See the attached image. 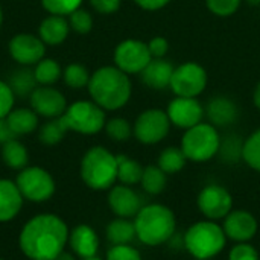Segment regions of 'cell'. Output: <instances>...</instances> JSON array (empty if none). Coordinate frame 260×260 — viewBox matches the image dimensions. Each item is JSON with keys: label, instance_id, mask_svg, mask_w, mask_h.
<instances>
[{"label": "cell", "instance_id": "2", "mask_svg": "<svg viewBox=\"0 0 260 260\" xmlns=\"http://www.w3.org/2000/svg\"><path fill=\"white\" fill-rule=\"evenodd\" d=\"M87 88L91 101L105 111L120 110L128 104L133 93L129 75L116 66H105L98 69L90 76Z\"/></svg>", "mask_w": 260, "mask_h": 260}, {"label": "cell", "instance_id": "26", "mask_svg": "<svg viewBox=\"0 0 260 260\" xmlns=\"http://www.w3.org/2000/svg\"><path fill=\"white\" fill-rule=\"evenodd\" d=\"M186 163H187V158L184 152L181 151V148H175V146H169L163 149L157 160V166L168 175L178 174L180 171L184 169Z\"/></svg>", "mask_w": 260, "mask_h": 260}, {"label": "cell", "instance_id": "28", "mask_svg": "<svg viewBox=\"0 0 260 260\" xmlns=\"http://www.w3.org/2000/svg\"><path fill=\"white\" fill-rule=\"evenodd\" d=\"M2 157L6 166L12 169H24L29 160L26 148L17 139H12L2 146Z\"/></svg>", "mask_w": 260, "mask_h": 260}, {"label": "cell", "instance_id": "30", "mask_svg": "<svg viewBox=\"0 0 260 260\" xmlns=\"http://www.w3.org/2000/svg\"><path fill=\"white\" fill-rule=\"evenodd\" d=\"M34 75L40 85H52L62 76V70L55 59L43 58L40 62L35 64Z\"/></svg>", "mask_w": 260, "mask_h": 260}, {"label": "cell", "instance_id": "8", "mask_svg": "<svg viewBox=\"0 0 260 260\" xmlns=\"http://www.w3.org/2000/svg\"><path fill=\"white\" fill-rule=\"evenodd\" d=\"M207 72L203 66L187 61L175 67L169 88L180 98H198L207 87Z\"/></svg>", "mask_w": 260, "mask_h": 260}, {"label": "cell", "instance_id": "12", "mask_svg": "<svg viewBox=\"0 0 260 260\" xmlns=\"http://www.w3.org/2000/svg\"><path fill=\"white\" fill-rule=\"evenodd\" d=\"M197 206L206 219L219 221L233 210V197L224 186L209 184L198 193Z\"/></svg>", "mask_w": 260, "mask_h": 260}, {"label": "cell", "instance_id": "39", "mask_svg": "<svg viewBox=\"0 0 260 260\" xmlns=\"http://www.w3.org/2000/svg\"><path fill=\"white\" fill-rule=\"evenodd\" d=\"M107 260H143L139 250L131 247L129 244L126 245H113L108 253Z\"/></svg>", "mask_w": 260, "mask_h": 260}, {"label": "cell", "instance_id": "32", "mask_svg": "<svg viewBox=\"0 0 260 260\" xmlns=\"http://www.w3.org/2000/svg\"><path fill=\"white\" fill-rule=\"evenodd\" d=\"M242 160L254 171L260 172V129H256L242 146Z\"/></svg>", "mask_w": 260, "mask_h": 260}, {"label": "cell", "instance_id": "7", "mask_svg": "<svg viewBox=\"0 0 260 260\" xmlns=\"http://www.w3.org/2000/svg\"><path fill=\"white\" fill-rule=\"evenodd\" d=\"M66 122L69 131H75L85 136L98 134L105 128V110H102L93 101H78L67 107L66 113L61 116Z\"/></svg>", "mask_w": 260, "mask_h": 260}, {"label": "cell", "instance_id": "33", "mask_svg": "<svg viewBox=\"0 0 260 260\" xmlns=\"http://www.w3.org/2000/svg\"><path fill=\"white\" fill-rule=\"evenodd\" d=\"M90 76L91 75L88 73V70L81 64H69L66 67V70L62 72V78H64L66 85L70 88H75V90L88 87Z\"/></svg>", "mask_w": 260, "mask_h": 260}, {"label": "cell", "instance_id": "27", "mask_svg": "<svg viewBox=\"0 0 260 260\" xmlns=\"http://www.w3.org/2000/svg\"><path fill=\"white\" fill-rule=\"evenodd\" d=\"M143 190L149 195H160L166 189L168 174H165L157 165H149L143 169V175L140 180Z\"/></svg>", "mask_w": 260, "mask_h": 260}, {"label": "cell", "instance_id": "47", "mask_svg": "<svg viewBox=\"0 0 260 260\" xmlns=\"http://www.w3.org/2000/svg\"><path fill=\"white\" fill-rule=\"evenodd\" d=\"M55 260H75V259H73L69 253H64V251H62V253H61V254H59V256H58Z\"/></svg>", "mask_w": 260, "mask_h": 260}, {"label": "cell", "instance_id": "19", "mask_svg": "<svg viewBox=\"0 0 260 260\" xmlns=\"http://www.w3.org/2000/svg\"><path fill=\"white\" fill-rule=\"evenodd\" d=\"M174 70L175 67L171 61L165 58H152L149 64L143 69L140 76L146 87L152 90H165L171 85Z\"/></svg>", "mask_w": 260, "mask_h": 260}, {"label": "cell", "instance_id": "23", "mask_svg": "<svg viewBox=\"0 0 260 260\" xmlns=\"http://www.w3.org/2000/svg\"><path fill=\"white\" fill-rule=\"evenodd\" d=\"M6 120L15 136L30 134L38 125V116L32 108H15L6 116Z\"/></svg>", "mask_w": 260, "mask_h": 260}, {"label": "cell", "instance_id": "5", "mask_svg": "<svg viewBox=\"0 0 260 260\" xmlns=\"http://www.w3.org/2000/svg\"><path fill=\"white\" fill-rule=\"evenodd\" d=\"M81 177L90 189H111L117 180V157L104 146L88 149L81 161Z\"/></svg>", "mask_w": 260, "mask_h": 260}, {"label": "cell", "instance_id": "11", "mask_svg": "<svg viewBox=\"0 0 260 260\" xmlns=\"http://www.w3.org/2000/svg\"><path fill=\"white\" fill-rule=\"evenodd\" d=\"M151 59L148 43L140 40H125L114 49V66L126 75H140Z\"/></svg>", "mask_w": 260, "mask_h": 260}, {"label": "cell", "instance_id": "48", "mask_svg": "<svg viewBox=\"0 0 260 260\" xmlns=\"http://www.w3.org/2000/svg\"><path fill=\"white\" fill-rule=\"evenodd\" d=\"M247 3L251 6H259L260 8V0H247Z\"/></svg>", "mask_w": 260, "mask_h": 260}, {"label": "cell", "instance_id": "46", "mask_svg": "<svg viewBox=\"0 0 260 260\" xmlns=\"http://www.w3.org/2000/svg\"><path fill=\"white\" fill-rule=\"evenodd\" d=\"M253 102H254L256 108L260 110V81L257 82L256 88H254V93H253Z\"/></svg>", "mask_w": 260, "mask_h": 260}, {"label": "cell", "instance_id": "50", "mask_svg": "<svg viewBox=\"0 0 260 260\" xmlns=\"http://www.w3.org/2000/svg\"><path fill=\"white\" fill-rule=\"evenodd\" d=\"M84 260H101V259H98V257H91V259H84Z\"/></svg>", "mask_w": 260, "mask_h": 260}, {"label": "cell", "instance_id": "51", "mask_svg": "<svg viewBox=\"0 0 260 260\" xmlns=\"http://www.w3.org/2000/svg\"><path fill=\"white\" fill-rule=\"evenodd\" d=\"M0 260H3V259H0Z\"/></svg>", "mask_w": 260, "mask_h": 260}, {"label": "cell", "instance_id": "45", "mask_svg": "<svg viewBox=\"0 0 260 260\" xmlns=\"http://www.w3.org/2000/svg\"><path fill=\"white\" fill-rule=\"evenodd\" d=\"M15 137H17V136L12 133V129H11V126H9V123H8V120H6V117H0V143L5 145L6 142L12 140V139H15Z\"/></svg>", "mask_w": 260, "mask_h": 260}, {"label": "cell", "instance_id": "35", "mask_svg": "<svg viewBox=\"0 0 260 260\" xmlns=\"http://www.w3.org/2000/svg\"><path fill=\"white\" fill-rule=\"evenodd\" d=\"M242 146H244V142H241L239 139L227 137L225 140H221V148H219L218 155H221L224 161L235 163L238 160H242Z\"/></svg>", "mask_w": 260, "mask_h": 260}, {"label": "cell", "instance_id": "41", "mask_svg": "<svg viewBox=\"0 0 260 260\" xmlns=\"http://www.w3.org/2000/svg\"><path fill=\"white\" fill-rule=\"evenodd\" d=\"M15 94L8 82L0 81V117H6L14 107Z\"/></svg>", "mask_w": 260, "mask_h": 260}, {"label": "cell", "instance_id": "34", "mask_svg": "<svg viewBox=\"0 0 260 260\" xmlns=\"http://www.w3.org/2000/svg\"><path fill=\"white\" fill-rule=\"evenodd\" d=\"M104 129H105L107 136L114 142H125L133 136V126L123 117H113V119L107 120Z\"/></svg>", "mask_w": 260, "mask_h": 260}, {"label": "cell", "instance_id": "18", "mask_svg": "<svg viewBox=\"0 0 260 260\" xmlns=\"http://www.w3.org/2000/svg\"><path fill=\"white\" fill-rule=\"evenodd\" d=\"M204 113H206V117L209 119V123H212L216 128L230 126L239 117L238 105L230 98H224V96L213 98L204 107Z\"/></svg>", "mask_w": 260, "mask_h": 260}, {"label": "cell", "instance_id": "36", "mask_svg": "<svg viewBox=\"0 0 260 260\" xmlns=\"http://www.w3.org/2000/svg\"><path fill=\"white\" fill-rule=\"evenodd\" d=\"M69 24L70 27L78 34H88L93 27V17L87 9L78 8L69 15Z\"/></svg>", "mask_w": 260, "mask_h": 260}, {"label": "cell", "instance_id": "1", "mask_svg": "<svg viewBox=\"0 0 260 260\" xmlns=\"http://www.w3.org/2000/svg\"><path fill=\"white\" fill-rule=\"evenodd\" d=\"M69 241V229L55 215L32 218L20 233V248L32 260H55Z\"/></svg>", "mask_w": 260, "mask_h": 260}, {"label": "cell", "instance_id": "42", "mask_svg": "<svg viewBox=\"0 0 260 260\" xmlns=\"http://www.w3.org/2000/svg\"><path fill=\"white\" fill-rule=\"evenodd\" d=\"M152 58H165L169 52V41L165 37H154L148 43Z\"/></svg>", "mask_w": 260, "mask_h": 260}, {"label": "cell", "instance_id": "17", "mask_svg": "<svg viewBox=\"0 0 260 260\" xmlns=\"http://www.w3.org/2000/svg\"><path fill=\"white\" fill-rule=\"evenodd\" d=\"M108 204H110V209L119 218H126V219L136 218V215L143 207L140 195L125 184L111 187L108 193Z\"/></svg>", "mask_w": 260, "mask_h": 260}, {"label": "cell", "instance_id": "37", "mask_svg": "<svg viewBox=\"0 0 260 260\" xmlns=\"http://www.w3.org/2000/svg\"><path fill=\"white\" fill-rule=\"evenodd\" d=\"M41 3L47 12L66 17L81 8L82 0H41Z\"/></svg>", "mask_w": 260, "mask_h": 260}, {"label": "cell", "instance_id": "15", "mask_svg": "<svg viewBox=\"0 0 260 260\" xmlns=\"http://www.w3.org/2000/svg\"><path fill=\"white\" fill-rule=\"evenodd\" d=\"M29 98H30L32 110L43 117L56 119L61 117L67 110V102L64 94L50 85L37 87Z\"/></svg>", "mask_w": 260, "mask_h": 260}, {"label": "cell", "instance_id": "44", "mask_svg": "<svg viewBox=\"0 0 260 260\" xmlns=\"http://www.w3.org/2000/svg\"><path fill=\"white\" fill-rule=\"evenodd\" d=\"M137 6L145 11H158L171 3V0H134Z\"/></svg>", "mask_w": 260, "mask_h": 260}, {"label": "cell", "instance_id": "22", "mask_svg": "<svg viewBox=\"0 0 260 260\" xmlns=\"http://www.w3.org/2000/svg\"><path fill=\"white\" fill-rule=\"evenodd\" d=\"M70 32V24L69 21L62 17V15H55L50 14L49 17H46L38 29V37L43 40L44 44L49 46H56L61 44Z\"/></svg>", "mask_w": 260, "mask_h": 260}, {"label": "cell", "instance_id": "24", "mask_svg": "<svg viewBox=\"0 0 260 260\" xmlns=\"http://www.w3.org/2000/svg\"><path fill=\"white\" fill-rule=\"evenodd\" d=\"M107 238L113 245H126L131 244L136 236L134 221L126 218H117L111 221L107 227Z\"/></svg>", "mask_w": 260, "mask_h": 260}, {"label": "cell", "instance_id": "6", "mask_svg": "<svg viewBox=\"0 0 260 260\" xmlns=\"http://www.w3.org/2000/svg\"><path fill=\"white\" fill-rule=\"evenodd\" d=\"M221 140L216 126L209 122H201L184 131L180 148L189 161L204 163L218 155Z\"/></svg>", "mask_w": 260, "mask_h": 260}, {"label": "cell", "instance_id": "21", "mask_svg": "<svg viewBox=\"0 0 260 260\" xmlns=\"http://www.w3.org/2000/svg\"><path fill=\"white\" fill-rule=\"evenodd\" d=\"M23 206V195L15 183L0 180V222L15 218Z\"/></svg>", "mask_w": 260, "mask_h": 260}, {"label": "cell", "instance_id": "38", "mask_svg": "<svg viewBox=\"0 0 260 260\" xmlns=\"http://www.w3.org/2000/svg\"><path fill=\"white\" fill-rule=\"evenodd\" d=\"M242 0H206L207 9L216 17H232L238 12Z\"/></svg>", "mask_w": 260, "mask_h": 260}, {"label": "cell", "instance_id": "10", "mask_svg": "<svg viewBox=\"0 0 260 260\" xmlns=\"http://www.w3.org/2000/svg\"><path fill=\"white\" fill-rule=\"evenodd\" d=\"M17 187L23 198L35 203L49 200L55 192L52 175L41 168H24L17 177Z\"/></svg>", "mask_w": 260, "mask_h": 260}, {"label": "cell", "instance_id": "4", "mask_svg": "<svg viewBox=\"0 0 260 260\" xmlns=\"http://www.w3.org/2000/svg\"><path fill=\"white\" fill-rule=\"evenodd\" d=\"M184 250L197 260H210L216 257L227 244V236L222 225L216 221L204 219L192 224L183 236Z\"/></svg>", "mask_w": 260, "mask_h": 260}, {"label": "cell", "instance_id": "40", "mask_svg": "<svg viewBox=\"0 0 260 260\" xmlns=\"http://www.w3.org/2000/svg\"><path fill=\"white\" fill-rule=\"evenodd\" d=\"M229 260H260V257L256 247L250 242H241L230 250Z\"/></svg>", "mask_w": 260, "mask_h": 260}, {"label": "cell", "instance_id": "14", "mask_svg": "<svg viewBox=\"0 0 260 260\" xmlns=\"http://www.w3.org/2000/svg\"><path fill=\"white\" fill-rule=\"evenodd\" d=\"M224 233L227 239L241 244V242H250L259 230L257 219L253 213L244 209H233L225 218L222 224Z\"/></svg>", "mask_w": 260, "mask_h": 260}, {"label": "cell", "instance_id": "9", "mask_svg": "<svg viewBox=\"0 0 260 260\" xmlns=\"http://www.w3.org/2000/svg\"><path fill=\"white\" fill-rule=\"evenodd\" d=\"M171 120L166 111L149 108L139 114L133 125V136L143 145H157L165 140L171 131Z\"/></svg>", "mask_w": 260, "mask_h": 260}, {"label": "cell", "instance_id": "31", "mask_svg": "<svg viewBox=\"0 0 260 260\" xmlns=\"http://www.w3.org/2000/svg\"><path fill=\"white\" fill-rule=\"evenodd\" d=\"M67 131H69V128H67L66 122L62 120V117H56V119H52L50 122H46L41 126L38 137L43 145L53 146L64 139Z\"/></svg>", "mask_w": 260, "mask_h": 260}, {"label": "cell", "instance_id": "43", "mask_svg": "<svg viewBox=\"0 0 260 260\" xmlns=\"http://www.w3.org/2000/svg\"><path fill=\"white\" fill-rule=\"evenodd\" d=\"M120 3L122 0H90V5L93 6V9L104 15L117 12V9L120 8Z\"/></svg>", "mask_w": 260, "mask_h": 260}, {"label": "cell", "instance_id": "13", "mask_svg": "<svg viewBox=\"0 0 260 260\" xmlns=\"http://www.w3.org/2000/svg\"><path fill=\"white\" fill-rule=\"evenodd\" d=\"M166 114L172 125L181 129H189L203 122L206 117L204 107L197 98H180L172 99L166 108Z\"/></svg>", "mask_w": 260, "mask_h": 260}, {"label": "cell", "instance_id": "3", "mask_svg": "<svg viewBox=\"0 0 260 260\" xmlns=\"http://www.w3.org/2000/svg\"><path fill=\"white\" fill-rule=\"evenodd\" d=\"M136 236L148 247L168 244L175 235V213L163 204H148L140 209L134 218Z\"/></svg>", "mask_w": 260, "mask_h": 260}, {"label": "cell", "instance_id": "25", "mask_svg": "<svg viewBox=\"0 0 260 260\" xmlns=\"http://www.w3.org/2000/svg\"><path fill=\"white\" fill-rule=\"evenodd\" d=\"M117 157V180L125 186H134L140 183L143 175V166L126 157V155H116Z\"/></svg>", "mask_w": 260, "mask_h": 260}, {"label": "cell", "instance_id": "16", "mask_svg": "<svg viewBox=\"0 0 260 260\" xmlns=\"http://www.w3.org/2000/svg\"><path fill=\"white\" fill-rule=\"evenodd\" d=\"M9 53L21 66H35L46 55V44L32 34H17L9 41Z\"/></svg>", "mask_w": 260, "mask_h": 260}, {"label": "cell", "instance_id": "49", "mask_svg": "<svg viewBox=\"0 0 260 260\" xmlns=\"http://www.w3.org/2000/svg\"><path fill=\"white\" fill-rule=\"evenodd\" d=\"M2 21H3V12H2V6H0V26H2Z\"/></svg>", "mask_w": 260, "mask_h": 260}, {"label": "cell", "instance_id": "20", "mask_svg": "<svg viewBox=\"0 0 260 260\" xmlns=\"http://www.w3.org/2000/svg\"><path fill=\"white\" fill-rule=\"evenodd\" d=\"M72 250L82 259H91L96 256L99 248V239L96 232L90 225H78L70 235Z\"/></svg>", "mask_w": 260, "mask_h": 260}, {"label": "cell", "instance_id": "29", "mask_svg": "<svg viewBox=\"0 0 260 260\" xmlns=\"http://www.w3.org/2000/svg\"><path fill=\"white\" fill-rule=\"evenodd\" d=\"M9 87L14 91L15 96H30V93L37 88L38 84L35 79V75L29 69H18L15 70L9 78Z\"/></svg>", "mask_w": 260, "mask_h": 260}]
</instances>
